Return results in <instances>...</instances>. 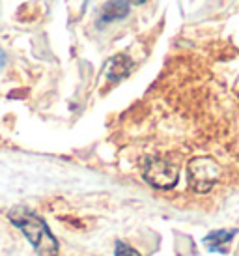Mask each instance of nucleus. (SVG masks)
Wrapping results in <instances>:
<instances>
[{"mask_svg": "<svg viewBox=\"0 0 239 256\" xmlns=\"http://www.w3.org/2000/svg\"><path fill=\"white\" fill-rule=\"evenodd\" d=\"M134 68L133 60L126 54H116L105 64V75L108 77V80L112 82H120L131 73V70Z\"/></svg>", "mask_w": 239, "mask_h": 256, "instance_id": "nucleus-4", "label": "nucleus"}, {"mask_svg": "<svg viewBox=\"0 0 239 256\" xmlns=\"http://www.w3.org/2000/svg\"><path fill=\"white\" fill-rule=\"evenodd\" d=\"M144 2H146V0H129V4H134V6H140Z\"/></svg>", "mask_w": 239, "mask_h": 256, "instance_id": "nucleus-8", "label": "nucleus"}, {"mask_svg": "<svg viewBox=\"0 0 239 256\" xmlns=\"http://www.w3.org/2000/svg\"><path fill=\"white\" fill-rule=\"evenodd\" d=\"M10 220L17 228H21L22 234L26 236V240L32 243V247L40 256H56L58 254V242L56 238L50 234L49 226L45 224V220L30 212L26 208L17 206L8 214Z\"/></svg>", "mask_w": 239, "mask_h": 256, "instance_id": "nucleus-1", "label": "nucleus"}, {"mask_svg": "<svg viewBox=\"0 0 239 256\" xmlns=\"http://www.w3.org/2000/svg\"><path fill=\"white\" fill-rule=\"evenodd\" d=\"M144 180L155 189H172L180 180V166L166 159H148L144 163Z\"/></svg>", "mask_w": 239, "mask_h": 256, "instance_id": "nucleus-3", "label": "nucleus"}, {"mask_svg": "<svg viewBox=\"0 0 239 256\" xmlns=\"http://www.w3.org/2000/svg\"><path fill=\"white\" fill-rule=\"evenodd\" d=\"M236 232H238V230H215V232H211L208 238H204V243L210 245V247H208L210 250H224L222 245L230 242L234 236H236Z\"/></svg>", "mask_w": 239, "mask_h": 256, "instance_id": "nucleus-6", "label": "nucleus"}, {"mask_svg": "<svg viewBox=\"0 0 239 256\" xmlns=\"http://www.w3.org/2000/svg\"><path fill=\"white\" fill-rule=\"evenodd\" d=\"M189 185L192 191L208 192L217 184L220 168L211 157H196L189 163Z\"/></svg>", "mask_w": 239, "mask_h": 256, "instance_id": "nucleus-2", "label": "nucleus"}, {"mask_svg": "<svg viewBox=\"0 0 239 256\" xmlns=\"http://www.w3.org/2000/svg\"><path fill=\"white\" fill-rule=\"evenodd\" d=\"M114 256H140L138 250H134L133 247H129L127 243L118 242L116 243V250H114Z\"/></svg>", "mask_w": 239, "mask_h": 256, "instance_id": "nucleus-7", "label": "nucleus"}, {"mask_svg": "<svg viewBox=\"0 0 239 256\" xmlns=\"http://www.w3.org/2000/svg\"><path fill=\"white\" fill-rule=\"evenodd\" d=\"M129 14V0H110L106 2L101 17H99V24H108V22L120 21L127 17Z\"/></svg>", "mask_w": 239, "mask_h": 256, "instance_id": "nucleus-5", "label": "nucleus"}]
</instances>
